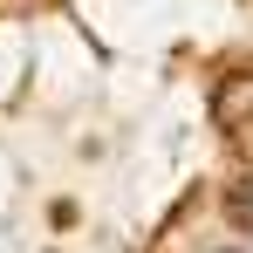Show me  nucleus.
<instances>
[{
  "label": "nucleus",
  "instance_id": "1",
  "mask_svg": "<svg viewBox=\"0 0 253 253\" xmlns=\"http://www.w3.org/2000/svg\"><path fill=\"white\" fill-rule=\"evenodd\" d=\"M247 110H253V83H233L226 96H219V124H240Z\"/></svg>",
  "mask_w": 253,
  "mask_h": 253
},
{
  "label": "nucleus",
  "instance_id": "2",
  "mask_svg": "<svg viewBox=\"0 0 253 253\" xmlns=\"http://www.w3.org/2000/svg\"><path fill=\"white\" fill-rule=\"evenodd\" d=\"M212 253H240V247H212Z\"/></svg>",
  "mask_w": 253,
  "mask_h": 253
}]
</instances>
